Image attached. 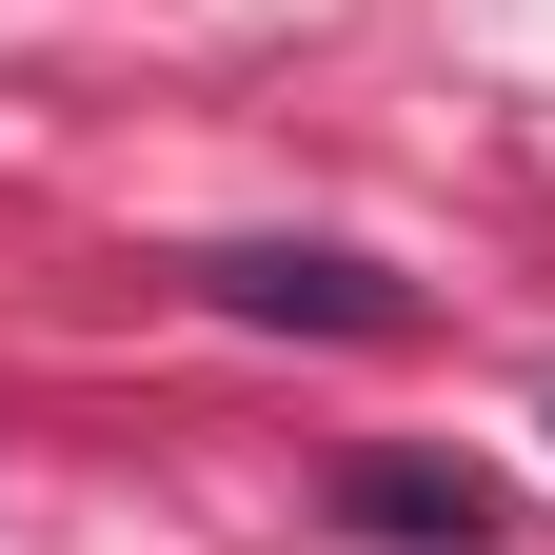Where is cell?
I'll list each match as a JSON object with an SVG mask.
<instances>
[{"instance_id": "obj_1", "label": "cell", "mask_w": 555, "mask_h": 555, "mask_svg": "<svg viewBox=\"0 0 555 555\" xmlns=\"http://www.w3.org/2000/svg\"><path fill=\"white\" fill-rule=\"evenodd\" d=\"M198 298L258 318V337H397V318H416L397 278H377V258H337V238H219V258H198Z\"/></svg>"}, {"instance_id": "obj_2", "label": "cell", "mask_w": 555, "mask_h": 555, "mask_svg": "<svg viewBox=\"0 0 555 555\" xmlns=\"http://www.w3.org/2000/svg\"><path fill=\"white\" fill-rule=\"evenodd\" d=\"M337 516L397 535V555H476V535H496V496H476V476H437V456H358V476H337Z\"/></svg>"}]
</instances>
